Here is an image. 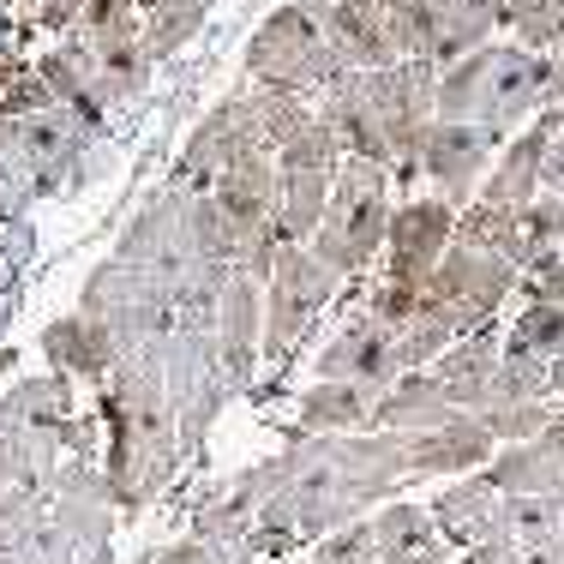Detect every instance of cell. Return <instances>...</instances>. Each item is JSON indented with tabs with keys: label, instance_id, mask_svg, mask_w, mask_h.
<instances>
[{
	"label": "cell",
	"instance_id": "obj_1",
	"mask_svg": "<svg viewBox=\"0 0 564 564\" xmlns=\"http://www.w3.org/2000/svg\"><path fill=\"white\" fill-rule=\"evenodd\" d=\"M259 492V534L252 553L264 546H301L360 522V510L391 505L414 480L409 433H306L294 451L247 468Z\"/></svg>",
	"mask_w": 564,
	"mask_h": 564
},
{
	"label": "cell",
	"instance_id": "obj_2",
	"mask_svg": "<svg viewBox=\"0 0 564 564\" xmlns=\"http://www.w3.org/2000/svg\"><path fill=\"white\" fill-rule=\"evenodd\" d=\"M102 421H109L102 480H109L120 510H139L144 499H156L169 487L174 463L186 456L163 360H127V367H115L109 397H102Z\"/></svg>",
	"mask_w": 564,
	"mask_h": 564
},
{
	"label": "cell",
	"instance_id": "obj_3",
	"mask_svg": "<svg viewBox=\"0 0 564 564\" xmlns=\"http://www.w3.org/2000/svg\"><path fill=\"white\" fill-rule=\"evenodd\" d=\"M558 102L553 55H534L522 43H480L475 55L451 61L438 73V120H475V127H522L529 115Z\"/></svg>",
	"mask_w": 564,
	"mask_h": 564
},
{
	"label": "cell",
	"instance_id": "obj_4",
	"mask_svg": "<svg viewBox=\"0 0 564 564\" xmlns=\"http://www.w3.org/2000/svg\"><path fill=\"white\" fill-rule=\"evenodd\" d=\"M391 181L397 174L384 163H372V156H343L337 186H330V210H325V223H318V235L306 240L337 276H360L384 252L391 217H397Z\"/></svg>",
	"mask_w": 564,
	"mask_h": 564
},
{
	"label": "cell",
	"instance_id": "obj_5",
	"mask_svg": "<svg viewBox=\"0 0 564 564\" xmlns=\"http://www.w3.org/2000/svg\"><path fill=\"white\" fill-rule=\"evenodd\" d=\"M240 66H247L252 85L294 90V97H325L330 85H343V78L355 73V66L330 48V36L318 31V19L301 7V0L276 7L271 19L247 36V55H240Z\"/></svg>",
	"mask_w": 564,
	"mask_h": 564
},
{
	"label": "cell",
	"instance_id": "obj_6",
	"mask_svg": "<svg viewBox=\"0 0 564 564\" xmlns=\"http://www.w3.org/2000/svg\"><path fill=\"white\" fill-rule=\"evenodd\" d=\"M337 271L318 259L313 247H282L271 276H264V355L282 360L294 343L313 330V318L330 306L337 294Z\"/></svg>",
	"mask_w": 564,
	"mask_h": 564
},
{
	"label": "cell",
	"instance_id": "obj_7",
	"mask_svg": "<svg viewBox=\"0 0 564 564\" xmlns=\"http://www.w3.org/2000/svg\"><path fill=\"white\" fill-rule=\"evenodd\" d=\"M517 282H522V271L505 252L463 247V240H456L445 259H438V271L426 276V306H445V313H456L468 330H487Z\"/></svg>",
	"mask_w": 564,
	"mask_h": 564
},
{
	"label": "cell",
	"instance_id": "obj_8",
	"mask_svg": "<svg viewBox=\"0 0 564 564\" xmlns=\"http://www.w3.org/2000/svg\"><path fill=\"white\" fill-rule=\"evenodd\" d=\"M115 259L132 264V271H144L156 289H181V282L198 271V252H193V240H186V193L181 186L156 193L151 205L127 223Z\"/></svg>",
	"mask_w": 564,
	"mask_h": 564
},
{
	"label": "cell",
	"instance_id": "obj_9",
	"mask_svg": "<svg viewBox=\"0 0 564 564\" xmlns=\"http://www.w3.org/2000/svg\"><path fill=\"white\" fill-rule=\"evenodd\" d=\"M264 151L259 139V115H252V85L235 90V97H223L217 109L198 120V132L186 139L181 163H174V186L181 193H210V186L223 181V169H235L240 156Z\"/></svg>",
	"mask_w": 564,
	"mask_h": 564
},
{
	"label": "cell",
	"instance_id": "obj_10",
	"mask_svg": "<svg viewBox=\"0 0 564 564\" xmlns=\"http://www.w3.org/2000/svg\"><path fill=\"white\" fill-rule=\"evenodd\" d=\"M499 127H475V120H433L421 144V174L433 181V193L445 205L468 210L480 198V174H492L487 163H499Z\"/></svg>",
	"mask_w": 564,
	"mask_h": 564
},
{
	"label": "cell",
	"instance_id": "obj_11",
	"mask_svg": "<svg viewBox=\"0 0 564 564\" xmlns=\"http://www.w3.org/2000/svg\"><path fill=\"white\" fill-rule=\"evenodd\" d=\"M456 217L463 210L445 205V198H409V205H397L391 217V240H384V276L391 282H414V289H426V276L438 271V259L456 247Z\"/></svg>",
	"mask_w": 564,
	"mask_h": 564
},
{
	"label": "cell",
	"instance_id": "obj_12",
	"mask_svg": "<svg viewBox=\"0 0 564 564\" xmlns=\"http://www.w3.org/2000/svg\"><path fill=\"white\" fill-rule=\"evenodd\" d=\"M558 127H564V102H553V109L534 115V127H522L517 139H510L505 151H499L492 174L480 181V198H492V205H510V210L534 205V198L546 193V151H553Z\"/></svg>",
	"mask_w": 564,
	"mask_h": 564
},
{
	"label": "cell",
	"instance_id": "obj_13",
	"mask_svg": "<svg viewBox=\"0 0 564 564\" xmlns=\"http://www.w3.org/2000/svg\"><path fill=\"white\" fill-rule=\"evenodd\" d=\"M318 379H348L367 391H391L402 379V355H397V330L379 325L372 313H360L337 343H325V355L313 360Z\"/></svg>",
	"mask_w": 564,
	"mask_h": 564
},
{
	"label": "cell",
	"instance_id": "obj_14",
	"mask_svg": "<svg viewBox=\"0 0 564 564\" xmlns=\"http://www.w3.org/2000/svg\"><path fill=\"white\" fill-rule=\"evenodd\" d=\"M318 19V31L330 36V48L355 66V73H372V66H391V31H384V0H301Z\"/></svg>",
	"mask_w": 564,
	"mask_h": 564
},
{
	"label": "cell",
	"instance_id": "obj_15",
	"mask_svg": "<svg viewBox=\"0 0 564 564\" xmlns=\"http://www.w3.org/2000/svg\"><path fill=\"white\" fill-rule=\"evenodd\" d=\"M499 456V438L487 433L480 414H456V421L433 426V433H409V463H414V480L421 475H475Z\"/></svg>",
	"mask_w": 564,
	"mask_h": 564
},
{
	"label": "cell",
	"instance_id": "obj_16",
	"mask_svg": "<svg viewBox=\"0 0 564 564\" xmlns=\"http://www.w3.org/2000/svg\"><path fill=\"white\" fill-rule=\"evenodd\" d=\"M217 343H223V367H228V384L247 391L252 379V360L264 355V289L252 271H235L223 294V318H217Z\"/></svg>",
	"mask_w": 564,
	"mask_h": 564
},
{
	"label": "cell",
	"instance_id": "obj_17",
	"mask_svg": "<svg viewBox=\"0 0 564 564\" xmlns=\"http://www.w3.org/2000/svg\"><path fill=\"white\" fill-rule=\"evenodd\" d=\"M499 360H505V343L492 337V325H487V330H468L463 343H451L445 355L433 360V379L451 391L456 409L480 414V409H487V391H492V372H499Z\"/></svg>",
	"mask_w": 564,
	"mask_h": 564
},
{
	"label": "cell",
	"instance_id": "obj_18",
	"mask_svg": "<svg viewBox=\"0 0 564 564\" xmlns=\"http://www.w3.org/2000/svg\"><path fill=\"white\" fill-rule=\"evenodd\" d=\"M505 492L487 480V468H475V475H456V487L438 492L433 505V522L438 534H445V546H463V553H475L480 541H487L492 517H499Z\"/></svg>",
	"mask_w": 564,
	"mask_h": 564
},
{
	"label": "cell",
	"instance_id": "obj_19",
	"mask_svg": "<svg viewBox=\"0 0 564 564\" xmlns=\"http://www.w3.org/2000/svg\"><path fill=\"white\" fill-rule=\"evenodd\" d=\"M43 355L55 360V367H66V372H85V379H115L120 337L102 325V318L73 313V318H55V325L43 330Z\"/></svg>",
	"mask_w": 564,
	"mask_h": 564
},
{
	"label": "cell",
	"instance_id": "obj_20",
	"mask_svg": "<svg viewBox=\"0 0 564 564\" xmlns=\"http://www.w3.org/2000/svg\"><path fill=\"white\" fill-rule=\"evenodd\" d=\"M451 391L433 379V372H402L391 391H379V433H433V426L456 421Z\"/></svg>",
	"mask_w": 564,
	"mask_h": 564
},
{
	"label": "cell",
	"instance_id": "obj_21",
	"mask_svg": "<svg viewBox=\"0 0 564 564\" xmlns=\"http://www.w3.org/2000/svg\"><path fill=\"white\" fill-rule=\"evenodd\" d=\"M301 426L306 433H379V391L318 379L313 391H301Z\"/></svg>",
	"mask_w": 564,
	"mask_h": 564
},
{
	"label": "cell",
	"instance_id": "obj_22",
	"mask_svg": "<svg viewBox=\"0 0 564 564\" xmlns=\"http://www.w3.org/2000/svg\"><path fill=\"white\" fill-rule=\"evenodd\" d=\"M318 115L337 127V139H343L348 156H372V163L391 169V139H384L379 115H372L367 90H360V73H348L343 85H330L325 97H318ZM391 174H397V169H391Z\"/></svg>",
	"mask_w": 564,
	"mask_h": 564
},
{
	"label": "cell",
	"instance_id": "obj_23",
	"mask_svg": "<svg viewBox=\"0 0 564 564\" xmlns=\"http://www.w3.org/2000/svg\"><path fill=\"white\" fill-rule=\"evenodd\" d=\"M372 529H379V546L391 564H445V534L433 522V505H379L372 510Z\"/></svg>",
	"mask_w": 564,
	"mask_h": 564
},
{
	"label": "cell",
	"instance_id": "obj_24",
	"mask_svg": "<svg viewBox=\"0 0 564 564\" xmlns=\"http://www.w3.org/2000/svg\"><path fill=\"white\" fill-rule=\"evenodd\" d=\"M330 186L337 174H313V169H282V186H276V228L289 247H306L318 235L330 210Z\"/></svg>",
	"mask_w": 564,
	"mask_h": 564
},
{
	"label": "cell",
	"instance_id": "obj_25",
	"mask_svg": "<svg viewBox=\"0 0 564 564\" xmlns=\"http://www.w3.org/2000/svg\"><path fill=\"white\" fill-rule=\"evenodd\" d=\"M97 43V102H127L144 90L151 78V48H144V31H127V36H90Z\"/></svg>",
	"mask_w": 564,
	"mask_h": 564
},
{
	"label": "cell",
	"instance_id": "obj_26",
	"mask_svg": "<svg viewBox=\"0 0 564 564\" xmlns=\"http://www.w3.org/2000/svg\"><path fill=\"white\" fill-rule=\"evenodd\" d=\"M487 480L499 492H541V499H564V456L529 445H499V456L487 463Z\"/></svg>",
	"mask_w": 564,
	"mask_h": 564
},
{
	"label": "cell",
	"instance_id": "obj_27",
	"mask_svg": "<svg viewBox=\"0 0 564 564\" xmlns=\"http://www.w3.org/2000/svg\"><path fill=\"white\" fill-rule=\"evenodd\" d=\"M456 240L463 247H487V252H505L517 271H529V240H522V210L510 205H492V198H475V205L456 217Z\"/></svg>",
	"mask_w": 564,
	"mask_h": 564
},
{
	"label": "cell",
	"instance_id": "obj_28",
	"mask_svg": "<svg viewBox=\"0 0 564 564\" xmlns=\"http://www.w3.org/2000/svg\"><path fill=\"white\" fill-rule=\"evenodd\" d=\"M510 355H534V360H553L564 355V306L558 301H529L517 313V325H510V337H505Z\"/></svg>",
	"mask_w": 564,
	"mask_h": 564
},
{
	"label": "cell",
	"instance_id": "obj_29",
	"mask_svg": "<svg viewBox=\"0 0 564 564\" xmlns=\"http://www.w3.org/2000/svg\"><path fill=\"white\" fill-rule=\"evenodd\" d=\"M186 240H193V252H198V264H240V240H235V228H228L223 217V205L210 193H186Z\"/></svg>",
	"mask_w": 564,
	"mask_h": 564
},
{
	"label": "cell",
	"instance_id": "obj_30",
	"mask_svg": "<svg viewBox=\"0 0 564 564\" xmlns=\"http://www.w3.org/2000/svg\"><path fill=\"white\" fill-rule=\"evenodd\" d=\"M510 402H553V367L505 348L499 372H492V391H487V409H510Z\"/></svg>",
	"mask_w": 564,
	"mask_h": 564
},
{
	"label": "cell",
	"instance_id": "obj_31",
	"mask_svg": "<svg viewBox=\"0 0 564 564\" xmlns=\"http://www.w3.org/2000/svg\"><path fill=\"white\" fill-rule=\"evenodd\" d=\"M252 115H259L264 151L282 156V144H289L318 109H306V97H294V90H264V85H252Z\"/></svg>",
	"mask_w": 564,
	"mask_h": 564
},
{
	"label": "cell",
	"instance_id": "obj_32",
	"mask_svg": "<svg viewBox=\"0 0 564 564\" xmlns=\"http://www.w3.org/2000/svg\"><path fill=\"white\" fill-rule=\"evenodd\" d=\"M198 24H205V0H169V7L144 12V48H151V61L181 55L198 36Z\"/></svg>",
	"mask_w": 564,
	"mask_h": 564
},
{
	"label": "cell",
	"instance_id": "obj_33",
	"mask_svg": "<svg viewBox=\"0 0 564 564\" xmlns=\"http://www.w3.org/2000/svg\"><path fill=\"white\" fill-rule=\"evenodd\" d=\"M522 240H529V276L564 259V198L541 193L534 205H522Z\"/></svg>",
	"mask_w": 564,
	"mask_h": 564
},
{
	"label": "cell",
	"instance_id": "obj_34",
	"mask_svg": "<svg viewBox=\"0 0 564 564\" xmlns=\"http://www.w3.org/2000/svg\"><path fill=\"white\" fill-rule=\"evenodd\" d=\"M343 139H337V127H330L325 115H313L301 132H294L289 144H282V156H276V169H313V174H337L343 169Z\"/></svg>",
	"mask_w": 564,
	"mask_h": 564
},
{
	"label": "cell",
	"instance_id": "obj_35",
	"mask_svg": "<svg viewBox=\"0 0 564 564\" xmlns=\"http://www.w3.org/2000/svg\"><path fill=\"white\" fill-rule=\"evenodd\" d=\"M505 24L517 31L522 48H534V55H558V43H564V0H510Z\"/></svg>",
	"mask_w": 564,
	"mask_h": 564
},
{
	"label": "cell",
	"instance_id": "obj_36",
	"mask_svg": "<svg viewBox=\"0 0 564 564\" xmlns=\"http://www.w3.org/2000/svg\"><path fill=\"white\" fill-rule=\"evenodd\" d=\"M553 414H558L553 402H510V409H480V421H487V433L499 445H529V438L546 433Z\"/></svg>",
	"mask_w": 564,
	"mask_h": 564
},
{
	"label": "cell",
	"instance_id": "obj_37",
	"mask_svg": "<svg viewBox=\"0 0 564 564\" xmlns=\"http://www.w3.org/2000/svg\"><path fill=\"white\" fill-rule=\"evenodd\" d=\"M313 564H391V558H384L379 529H372V517H367V522H348V529L325 534V546L313 553Z\"/></svg>",
	"mask_w": 564,
	"mask_h": 564
},
{
	"label": "cell",
	"instance_id": "obj_38",
	"mask_svg": "<svg viewBox=\"0 0 564 564\" xmlns=\"http://www.w3.org/2000/svg\"><path fill=\"white\" fill-rule=\"evenodd\" d=\"M421 306H426V289H414V282H391V276H384V282H379V294L367 301V313L379 318V325H391V330H409L414 318H421Z\"/></svg>",
	"mask_w": 564,
	"mask_h": 564
},
{
	"label": "cell",
	"instance_id": "obj_39",
	"mask_svg": "<svg viewBox=\"0 0 564 564\" xmlns=\"http://www.w3.org/2000/svg\"><path fill=\"white\" fill-rule=\"evenodd\" d=\"M252 546L240 541H210V534H186V541H174L156 553V564H247Z\"/></svg>",
	"mask_w": 564,
	"mask_h": 564
},
{
	"label": "cell",
	"instance_id": "obj_40",
	"mask_svg": "<svg viewBox=\"0 0 564 564\" xmlns=\"http://www.w3.org/2000/svg\"><path fill=\"white\" fill-rule=\"evenodd\" d=\"M78 31L85 36H127V31H144V12H139V0H85Z\"/></svg>",
	"mask_w": 564,
	"mask_h": 564
},
{
	"label": "cell",
	"instance_id": "obj_41",
	"mask_svg": "<svg viewBox=\"0 0 564 564\" xmlns=\"http://www.w3.org/2000/svg\"><path fill=\"white\" fill-rule=\"evenodd\" d=\"M36 31H78V19H85V0H36Z\"/></svg>",
	"mask_w": 564,
	"mask_h": 564
},
{
	"label": "cell",
	"instance_id": "obj_42",
	"mask_svg": "<svg viewBox=\"0 0 564 564\" xmlns=\"http://www.w3.org/2000/svg\"><path fill=\"white\" fill-rule=\"evenodd\" d=\"M529 301H558V306H564V259L529 276Z\"/></svg>",
	"mask_w": 564,
	"mask_h": 564
},
{
	"label": "cell",
	"instance_id": "obj_43",
	"mask_svg": "<svg viewBox=\"0 0 564 564\" xmlns=\"http://www.w3.org/2000/svg\"><path fill=\"white\" fill-rule=\"evenodd\" d=\"M546 193H558V198H564V127H558L553 151H546Z\"/></svg>",
	"mask_w": 564,
	"mask_h": 564
},
{
	"label": "cell",
	"instance_id": "obj_44",
	"mask_svg": "<svg viewBox=\"0 0 564 564\" xmlns=\"http://www.w3.org/2000/svg\"><path fill=\"white\" fill-rule=\"evenodd\" d=\"M534 445H541V451H553V456H564V409L553 414V421H546V433L534 438Z\"/></svg>",
	"mask_w": 564,
	"mask_h": 564
},
{
	"label": "cell",
	"instance_id": "obj_45",
	"mask_svg": "<svg viewBox=\"0 0 564 564\" xmlns=\"http://www.w3.org/2000/svg\"><path fill=\"white\" fill-rule=\"evenodd\" d=\"M553 397H558V402H564V355H558V360H553Z\"/></svg>",
	"mask_w": 564,
	"mask_h": 564
},
{
	"label": "cell",
	"instance_id": "obj_46",
	"mask_svg": "<svg viewBox=\"0 0 564 564\" xmlns=\"http://www.w3.org/2000/svg\"><path fill=\"white\" fill-rule=\"evenodd\" d=\"M553 66H558V102H564V43H558V55H553Z\"/></svg>",
	"mask_w": 564,
	"mask_h": 564
},
{
	"label": "cell",
	"instance_id": "obj_47",
	"mask_svg": "<svg viewBox=\"0 0 564 564\" xmlns=\"http://www.w3.org/2000/svg\"><path fill=\"white\" fill-rule=\"evenodd\" d=\"M0 7H12V0H0Z\"/></svg>",
	"mask_w": 564,
	"mask_h": 564
},
{
	"label": "cell",
	"instance_id": "obj_48",
	"mask_svg": "<svg viewBox=\"0 0 564 564\" xmlns=\"http://www.w3.org/2000/svg\"><path fill=\"white\" fill-rule=\"evenodd\" d=\"M463 564H468V558H463Z\"/></svg>",
	"mask_w": 564,
	"mask_h": 564
}]
</instances>
